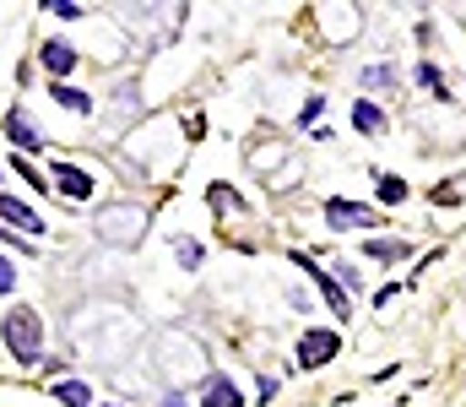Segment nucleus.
Masks as SVG:
<instances>
[{"label": "nucleus", "mask_w": 466, "mask_h": 407, "mask_svg": "<svg viewBox=\"0 0 466 407\" xmlns=\"http://www.w3.org/2000/svg\"><path fill=\"white\" fill-rule=\"evenodd\" d=\"M0 342H5V353L16 364H44V321H38V310L11 304L0 315Z\"/></svg>", "instance_id": "nucleus-1"}, {"label": "nucleus", "mask_w": 466, "mask_h": 407, "mask_svg": "<svg viewBox=\"0 0 466 407\" xmlns=\"http://www.w3.org/2000/svg\"><path fill=\"white\" fill-rule=\"evenodd\" d=\"M147 207H136V201H115V207H104L98 218H93V234L104 239V245H115V250H136L141 239H147Z\"/></svg>", "instance_id": "nucleus-2"}, {"label": "nucleus", "mask_w": 466, "mask_h": 407, "mask_svg": "<svg viewBox=\"0 0 466 407\" xmlns=\"http://www.w3.org/2000/svg\"><path fill=\"white\" fill-rule=\"evenodd\" d=\"M320 218H326V229H337V234H352V229H385V218H380L374 207L348 201V196H331V201L320 207Z\"/></svg>", "instance_id": "nucleus-3"}, {"label": "nucleus", "mask_w": 466, "mask_h": 407, "mask_svg": "<svg viewBox=\"0 0 466 407\" xmlns=\"http://www.w3.org/2000/svg\"><path fill=\"white\" fill-rule=\"evenodd\" d=\"M293 267L304 271V277H309V282H315L320 293H326V304H331V315H337V321H352V299H348V288H342V282H337L331 271H320V261H315V256L293 250Z\"/></svg>", "instance_id": "nucleus-4"}, {"label": "nucleus", "mask_w": 466, "mask_h": 407, "mask_svg": "<svg viewBox=\"0 0 466 407\" xmlns=\"http://www.w3.org/2000/svg\"><path fill=\"white\" fill-rule=\"evenodd\" d=\"M0 131H5V141H11V152H16V158H33V152H44V131L33 126V115H27L22 104H16V109H5Z\"/></svg>", "instance_id": "nucleus-5"}, {"label": "nucleus", "mask_w": 466, "mask_h": 407, "mask_svg": "<svg viewBox=\"0 0 466 407\" xmlns=\"http://www.w3.org/2000/svg\"><path fill=\"white\" fill-rule=\"evenodd\" d=\"M49 185L66 196V201H93V174L87 168H76V163H66V158H55V168H49Z\"/></svg>", "instance_id": "nucleus-6"}, {"label": "nucleus", "mask_w": 466, "mask_h": 407, "mask_svg": "<svg viewBox=\"0 0 466 407\" xmlns=\"http://www.w3.org/2000/svg\"><path fill=\"white\" fill-rule=\"evenodd\" d=\"M337 353H342V337L337 331H304L299 337V364L304 370H326Z\"/></svg>", "instance_id": "nucleus-7"}, {"label": "nucleus", "mask_w": 466, "mask_h": 407, "mask_svg": "<svg viewBox=\"0 0 466 407\" xmlns=\"http://www.w3.org/2000/svg\"><path fill=\"white\" fill-rule=\"evenodd\" d=\"M0 223H5V229H22V239H44V234H49V223H44L27 201H16V196H5V190H0Z\"/></svg>", "instance_id": "nucleus-8"}, {"label": "nucleus", "mask_w": 466, "mask_h": 407, "mask_svg": "<svg viewBox=\"0 0 466 407\" xmlns=\"http://www.w3.org/2000/svg\"><path fill=\"white\" fill-rule=\"evenodd\" d=\"M244 397H238V386H233V375H223V370H212L207 381H201V407H238Z\"/></svg>", "instance_id": "nucleus-9"}, {"label": "nucleus", "mask_w": 466, "mask_h": 407, "mask_svg": "<svg viewBox=\"0 0 466 407\" xmlns=\"http://www.w3.org/2000/svg\"><path fill=\"white\" fill-rule=\"evenodd\" d=\"M38 60H44V71H49V76L60 82V76H71V71H76V60H82V55H76V49H71L66 38H49Z\"/></svg>", "instance_id": "nucleus-10"}, {"label": "nucleus", "mask_w": 466, "mask_h": 407, "mask_svg": "<svg viewBox=\"0 0 466 407\" xmlns=\"http://www.w3.org/2000/svg\"><path fill=\"white\" fill-rule=\"evenodd\" d=\"M363 256L380 261V267H396V261L412 256V245H407V239H363Z\"/></svg>", "instance_id": "nucleus-11"}, {"label": "nucleus", "mask_w": 466, "mask_h": 407, "mask_svg": "<svg viewBox=\"0 0 466 407\" xmlns=\"http://www.w3.org/2000/svg\"><path fill=\"white\" fill-rule=\"evenodd\" d=\"M49 98H55L60 109H71V115H82V120L93 115V93H82V87H71V82H55V87H49Z\"/></svg>", "instance_id": "nucleus-12"}, {"label": "nucleus", "mask_w": 466, "mask_h": 407, "mask_svg": "<svg viewBox=\"0 0 466 407\" xmlns=\"http://www.w3.org/2000/svg\"><path fill=\"white\" fill-rule=\"evenodd\" d=\"M352 126L363 136H385V109H380L374 98H358V104H352Z\"/></svg>", "instance_id": "nucleus-13"}, {"label": "nucleus", "mask_w": 466, "mask_h": 407, "mask_svg": "<svg viewBox=\"0 0 466 407\" xmlns=\"http://www.w3.org/2000/svg\"><path fill=\"white\" fill-rule=\"evenodd\" d=\"M55 402H66V407H98V402H93V386H82V381H55Z\"/></svg>", "instance_id": "nucleus-14"}, {"label": "nucleus", "mask_w": 466, "mask_h": 407, "mask_svg": "<svg viewBox=\"0 0 466 407\" xmlns=\"http://www.w3.org/2000/svg\"><path fill=\"white\" fill-rule=\"evenodd\" d=\"M374 196H380V207H401V201H407V179H401V174H380Z\"/></svg>", "instance_id": "nucleus-15"}, {"label": "nucleus", "mask_w": 466, "mask_h": 407, "mask_svg": "<svg viewBox=\"0 0 466 407\" xmlns=\"http://www.w3.org/2000/svg\"><path fill=\"white\" fill-rule=\"evenodd\" d=\"M11 168H16V179H22V185H33L38 196H49V190H55V185H49V179L33 168V158H16V152H11Z\"/></svg>", "instance_id": "nucleus-16"}, {"label": "nucleus", "mask_w": 466, "mask_h": 407, "mask_svg": "<svg viewBox=\"0 0 466 407\" xmlns=\"http://www.w3.org/2000/svg\"><path fill=\"white\" fill-rule=\"evenodd\" d=\"M412 82H418V87H429V93H434V98H445V104H451V87H445V76H440V71H434V66H429V60H423V66H418V71H412Z\"/></svg>", "instance_id": "nucleus-17"}, {"label": "nucleus", "mask_w": 466, "mask_h": 407, "mask_svg": "<svg viewBox=\"0 0 466 407\" xmlns=\"http://www.w3.org/2000/svg\"><path fill=\"white\" fill-rule=\"evenodd\" d=\"M363 87H369V93H390V87H396V71H390V66H369V71H363Z\"/></svg>", "instance_id": "nucleus-18"}, {"label": "nucleus", "mask_w": 466, "mask_h": 407, "mask_svg": "<svg viewBox=\"0 0 466 407\" xmlns=\"http://www.w3.org/2000/svg\"><path fill=\"white\" fill-rule=\"evenodd\" d=\"M44 11H55L60 22H82V16H87V5H82V0H49Z\"/></svg>", "instance_id": "nucleus-19"}, {"label": "nucleus", "mask_w": 466, "mask_h": 407, "mask_svg": "<svg viewBox=\"0 0 466 407\" xmlns=\"http://www.w3.org/2000/svg\"><path fill=\"white\" fill-rule=\"evenodd\" d=\"M174 256H179V267H185V271L201 267V245H196V239H179V245H174Z\"/></svg>", "instance_id": "nucleus-20"}, {"label": "nucleus", "mask_w": 466, "mask_h": 407, "mask_svg": "<svg viewBox=\"0 0 466 407\" xmlns=\"http://www.w3.org/2000/svg\"><path fill=\"white\" fill-rule=\"evenodd\" d=\"M212 207H218V212H238V207H244V201H238V190H228V185H212Z\"/></svg>", "instance_id": "nucleus-21"}, {"label": "nucleus", "mask_w": 466, "mask_h": 407, "mask_svg": "<svg viewBox=\"0 0 466 407\" xmlns=\"http://www.w3.org/2000/svg\"><path fill=\"white\" fill-rule=\"evenodd\" d=\"M11 293H16V261L0 256V299H11Z\"/></svg>", "instance_id": "nucleus-22"}, {"label": "nucleus", "mask_w": 466, "mask_h": 407, "mask_svg": "<svg viewBox=\"0 0 466 407\" xmlns=\"http://www.w3.org/2000/svg\"><path fill=\"white\" fill-rule=\"evenodd\" d=\"M429 201H434V207H456V201H461V190H456V185H434V190H429Z\"/></svg>", "instance_id": "nucleus-23"}, {"label": "nucleus", "mask_w": 466, "mask_h": 407, "mask_svg": "<svg viewBox=\"0 0 466 407\" xmlns=\"http://www.w3.org/2000/svg\"><path fill=\"white\" fill-rule=\"evenodd\" d=\"M0 245H11L16 256H33V239H16V229H5V223H0Z\"/></svg>", "instance_id": "nucleus-24"}, {"label": "nucleus", "mask_w": 466, "mask_h": 407, "mask_svg": "<svg viewBox=\"0 0 466 407\" xmlns=\"http://www.w3.org/2000/svg\"><path fill=\"white\" fill-rule=\"evenodd\" d=\"M255 402H277V381H271V375L255 381Z\"/></svg>", "instance_id": "nucleus-25"}, {"label": "nucleus", "mask_w": 466, "mask_h": 407, "mask_svg": "<svg viewBox=\"0 0 466 407\" xmlns=\"http://www.w3.org/2000/svg\"><path fill=\"white\" fill-rule=\"evenodd\" d=\"M320 109H326V98H309V104H304V115H299V126H315V120H320Z\"/></svg>", "instance_id": "nucleus-26"}, {"label": "nucleus", "mask_w": 466, "mask_h": 407, "mask_svg": "<svg viewBox=\"0 0 466 407\" xmlns=\"http://www.w3.org/2000/svg\"><path fill=\"white\" fill-rule=\"evenodd\" d=\"M396 293H401V282H385V288L374 293V310H385V304H396Z\"/></svg>", "instance_id": "nucleus-27"}, {"label": "nucleus", "mask_w": 466, "mask_h": 407, "mask_svg": "<svg viewBox=\"0 0 466 407\" xmlns=\"http://www.w3.org/2000/svg\"><path fill=\"white\" fill-rule=\"evenodd\" d=\"M337 271H342V277H337V282H342V288H348V293H352V288H363V271H352V267H337Z\"/></svg>", "instance_id": "nucleus-28"}, {"label": "nucleus", "mask_w": 466, "mask_h": 407, "mask_svg": "<svg viewBox=\"0 0 466 407\" xmlns=\"http://www.w3.org/2000/svg\"><path fill=\"white\" fill-rule=\"evenodd\" d=\"M157 407H190V402H179V397H163V402H157Z\"/></svg>", "instance_id": "nucleus-29"}, {"label": "nucleus", "mask_w": 466, "mask_h": 407, "mask_svg": "<svg viewBox=\"0 0 466 407\" xmlns=\"http://www.w3.org/2000/svg\"><path fill=\"white\" fill-rule=\"evenodd\" d=\"M98 407H119V402H98Z\"/></svg>", "instance_id": "nucleus-30"}]
</instances>
